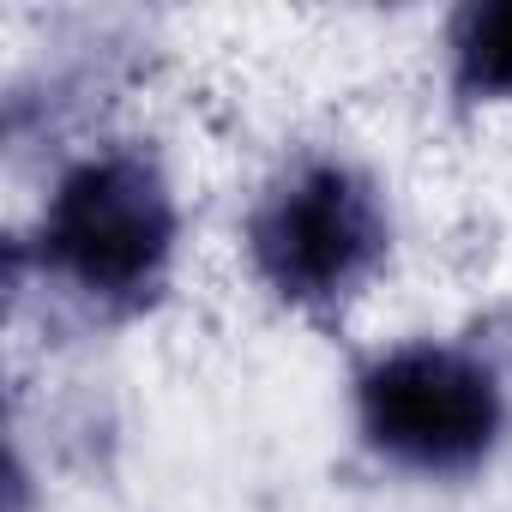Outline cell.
<instances>
[{"mask_svg": "<svg viewBox=\"0 0 512 512\" xmlns=\"http://www.w3.org/2000/svg\"><path fill=\"white\" fill-rule=\"evenodd\" d=\"M175 193L145 151H97L73 163L37 223L43 272L103 314L157 302L175 253Z\"/></svg>", "mask_w": 512, "mask_h": 512, "instance_id": "6da1fadb", "label": "cell"}, {"mask_svg": "<svg viewBox=\"0 0 512 512\" xmlns=\"http://www.w3.org/2000/svg\"><path fill=\"white\" fill-rule=\"evenodd\" d=\"M386 247L392 217L380 205V187L338 157L296 163L247 217L253 272L278 302L308 314L344 308L386 266Z\"/></svg>", "mask_w": 512, "mask_h": 512, "instance_id": "7a4b0ae2", "label": "cell"}, {"mask_svg": "<svg viewBox=\"0 0 512 512\" xmlns=\"http://www.w3.org/2000/svg\"><path fill=\"white\" fill-rule=\"evenodd\" d=\"M362 440L416 476H470L506 434L500 374L458 344H404L356 374Z\"/></svg>", "mask_w": 512, "mask_h": 512, "instance_id": "3957f363", "label": "cell"}, {"mask_svg": "<svg viewBox=\"0 0 512 512\" xmlns=\"http://www.w3.org/2000/svg\"><path fill=\"white\" fill-rule=\"evenodd\" d=\"M452 49V91L464 103L512 97V0H470L446 25Z\"/></svg>", "mask_w": 512, "mask_h": 512, "instance_id": "277c9868", "label": "cell"}]
</instances>
